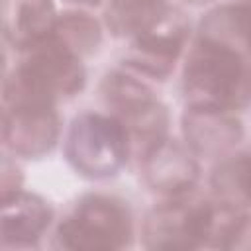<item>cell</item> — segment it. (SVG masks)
I'll return each instance as SVG.
<instances>
[{
    "label": "cell",
    "instance_id": "1",
    "mask_svg": "<svg viewBox=\"0 0 251 251\" xmlns=\"http://www.w3.org/2000/svg\"><path fill=\"white\" fill-rule=\"evenodd\" d=\"M241 210L216 198L192 192L167 196L145 216L141 237L147 249L222 247V241Z\"/></svg>",
    "mask_w": 251,
    "mask_h": 251
},
{
    "label": "cell",
    "instance_id": "2",
    "mask_svg": "<svg viewBox=\"0 0 251 251\" xmlns=\"http://www.w3.org/2000/svg\"><path fill=\"white\" fill-rule=\"evenodd\" d=\"M84 59L51 33L20 53L18 63L4 71L2 104H53L82 92Z\"/></svg>",
    "mask_w": 251,
    "mask_h": 251
},
{
    "label": "cell",
    "instance_id": "3",
    "mask_svg": "<svg viewBox=\"0 0 251 251\" xmlns=\"http://www.w3.org/2000/svg\"><path fill=\"white\" fill-rule=\"evenodd\" d=\"M186 106L241 110L251 104V63L212 41L194 39L180 78Z\"/></svg>",
    "mask_w": 251,
    "mask_h": 251
},
{
    "label": "cell",
    "instance_id": "4",
    "mask_svg": "<svg viewBox=\"0 0 251 251\" xmlns=\"http://www.w3.org/2000/svg\"><path fill=\"white\" fill-rule=\"evenodd\" d=\"M100 94L108 112L126 126L137 161L169 137V110L139 75L124 67L112 71L102 78Z\"/></svg>",
    "mask_w": 251,
    "mask_h": 251
},
{
    "label": "cell",
    "instance_id": "5",
    "mask_svg": "<svg viewBox=\"0 0 251 251\" xmlns=\"http://www.w3.org/2000/svg\"><path fill=\"white\" fill-rule=\"evenodd\" d=\"M135 237L129 204L114 194L88 192L57 224L53 247L59 249H126Z\"/></svg>",
    "mask_w": 251,
    "mask_h": 251
},
{
    "label": "cell",
    "instance_id": "6",
    "mask_svg": "<svg viewBox=\"0 0 251 251\" xmlns=\"http://www.w3.org/2000/svg\"><path fill=\"white\" fill-rule=\"evenodd\" d=\"M63 153L71 169L88 180L116 176L133 157L126 126L110 112L78 114L67 129Z\"/></svg>",
    "mask_w": 251,
    "mask_h": 251
},
{
    "label": "cell",
    "instance_id": "7",
    "mask_svg": "<svg viewBox=\"0 0 251 251\" xmlns=\"http://www.w3.org/2000/svg\"><path fill=\"white\" fill-rule=\"evenodd\" d=\"M188 31V20L180 10L173 8L161 24L131 39L129 49L122 59V67L145 80H167L184 51Z\"/></svg>",
    "mask_w": 251,
    "mask_h": 251
},
{
    "label": "cell",
    "instance_id": "8",
    "mask_svg": "<svg viewBox=\"0 0 251 251\" xmlns=\"http://www.w3.org/2000/svg\"><path fill=\"white\" fill-rule=\"evenodd\" d=\"M61 137V116L53 104H2L4 151L20 159H41Z\"/></svg>",
    "mask_w": 251,
    "mask_h": 251
},
{
    "label": "cell",
    "instance_id": "9",
    "mask_svg": "<svg viewBox=\"0 0 251 251\" xmlns=\"http://www.w3.org/2000/svg\"><path fill=\"white\" fill-rule=\"evenodd\" d=\"M182 135L196 157L222 159L241 143L243 124L235 110L186 106L182 114Z\"/></svg>",
    "mask_w": 251,
    "mask_h": 251
},
{
    "label": "cell",
    "instance_id": "10",
    "mask_svg": "<svg viewBox=\"0 0 251 251\" xmlns=\"http://www.w3.org/2000/svg\"><path fill=\"white\" fill-rule=\"evenodd\" d=\"M139 169L149 190L165 198L192 192L200 178L198 157L186 143L171 137L149 151L139 161Z\"/></svg>",
    "mask_w": 251,
    "mask_h": 251
},
{
    "label": "cell",
    "instance_id": "11",
    "mask_svg": "<svg viewBox=\"0 0 251 251\" xmlns=\"http://www.w3.org/2000/svg\"><path fill=\"white\" fill-rule=\"evenodd\" d=\"M53 222L51 204L27 190H16L2 196V247L29 249L37 247Z\"/></svg>",
    "mask_w": 251,
    "mask_h": 251
},
{
    "label": "cell",
    "instance_id": "12",
    "mask_svg": "<svg viewBox=\"0 0 251 251\" xmlns=\"http://www.w3.org/2000/svg\"><path fill=\"white\" fill-rule=\"evenodd\" d=\"M53 0H2V37L16 53L41 43L57 20Z\"/></svg>",
    "mask_w": 251,
    "mask_h": 251
},
{
    "label": "cell",
    "instance_id": "13",
    "mask_svg": "<svg viewBox=\"0 0 251 251\" xmlns=\"http://www.w3.org/2000/svg\"><path fill=\"white\" fill-rule=\"evenodd\" d=\"M196 37L251 57V0H235L212 8L198 24Z\"/></svg>",
    "mask_w": 251,
    "mask_h": 251
},
{
    "label": "cell",
    "instance_id": "14",
    "mask_svg": "<svg viewBox=\"0 0 251 251\" xmlns=\"http://www.w3.org/2000/svg\"><path fill=\"white\" fill-rule=\"evenodd\" d=\"M175 6L169 0H106L104 24L114 37H137L161 24Z\"/></svg>",
    "mask_w": 251,
    "mask_h": 251
},
{
    "label": "cell",
    "instance_id": "15",
    "mask_svg": "<svg viewBox=\"0 0 251 251\" xmlns=\"http://www.w3.org/2000/svg\"><path fill=\"white\" fill-rule=\"evenodd\" d=\"M210 182L216 198L239 210L251 208V143L222 157Z\"/></svg>",
    "mask_w": 251,
    "mask_h": 251
},
{
    "label": "cell",
    "instance_id": "16",
    "mask_svg": "<svg viewBox=\"0 0 251 251\" xmlns=\"http://www.w3.org/2000/svg\"><path fill=\"white\" fill-rule=\"evenodd\" d=\"M51 35L86 59L94 55L102 43V25L84 10H67L57 16Z\"/></svg>",
    "mask_w": 251,
    "mask_h": 251
},
{
    "label": "cell",
    "instance_id": "17",
    "mask_svg": "<svg viewBox=\"0 0 251 251\" xmlns=\"http://www.w3.org/2000/svg\"><path fill=\"white\" fill-rule=\"evenodd\" d=\"M220 249H251V214L243 210L229 226Z\"/></svg>",
    "mask_w": 251,
    "mask_h": 251
},
{
    "label": "cell",
    "instance_id": "18",
    "mask_svg": "<svg viewBox=\"0 0 251 251\" xmlns=\"http://www.w3.org/2000/svg\"><path fill=\"white\" fill-rule=\"evenodd\" d=\"M71 4H78V6H96L100 4V0H67Z\"/></svg>",
    "mask_w": 251,
    "mask_h": 251
},
{
    "label": "cell",
    "instance_id": "19",
    "mask_svg": "<svg viewBox=\"0 0 251 251\" xmlns=\"http://www.w3.org/2000/svg\"><path fill=\"white\" fill-rule=\"evenodd\" d=\"M188 4H194V6H202V4H208V2H212V0H186Z\"/></svg>",
    "mask_w": 251,
    "mask_h": 251
}]
</instances>
